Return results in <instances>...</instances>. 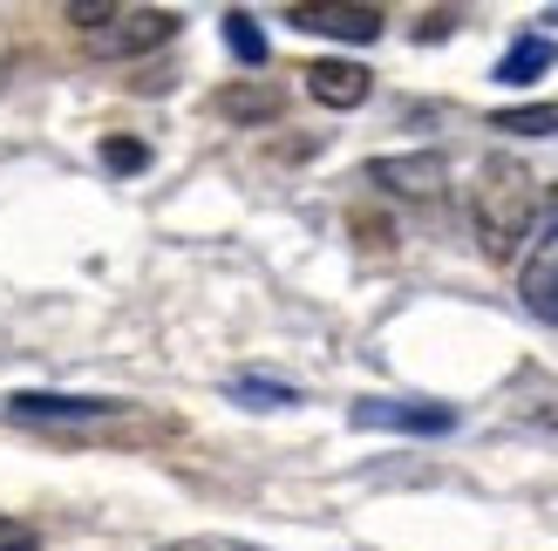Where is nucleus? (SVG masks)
<instances>
[{
  "mask_svg": "<svg viewBox=\"0 0 558 551\" xmlns=\"http://www.w3.org/2000/svg\"><path fill=\"white\" fill-rule=\"evenodd\" d=\"M232 395H239L245 408H293V402H300V389H287V381H266V375H239Z\"/></svg>",
  "mask_w": 558,
  "mask_h": 551,
  "instance_id": "nucleus-13",
  "label": "nucleus"
},
{
  "mask_svg": "<svg viewBox=\"0 0 558 551\" xmlns=\"http://www.w3.org/2000/svg\"><path fill=\"white\" fill-rule=\"evenodd\" d=\"M157 551H259L245 538H178V544H157Z\"/></svg>",
  "mask_w": 558,
  "mask_h": 551,
  "instance_id": "nucleus-16",
  "label": "nucleus"
},
{
  "mask_svg": "<svg viewBox=\"0 0 558 551\" xmlns=\"http://www.w3.org/2000/svg\"><path fill=\"white\" fill-rule=\"evenodd\" d=\"M470 232H477V253L497 266H511L538 238V177L518 157L497 150L477 163V177H470Z\"/></svg>",
  "mask_w": 558,
  "mask_h": 551,
  "instance_id": "nucleus-1",
  "label": "nucleus"
},
{
  "mask_svg": "<svg viewBox=\"0 0 558 551\" xmlns=\"http://www.w3.org/2000/svg\"><path fill=\"white\" fill-rule=\"evenodd\" d=\"M69 21L82 27V48L102 54V62H136L178 35V14L171 8H69Z\"/></svg>",
  "mask_w": 558,
  "mask_h": 551,
  "instance_id": "nucleus-2",
  "label": "nucleus"
},
{
  "mask_svg": "<svg viewBox=\"0 0 558 551\" xmlns=\"http://www.w3.org/2000/svg\"><path fill=\"white\" fill-rule=\"evenodd\" d=\"M354 429H402V436H450L457 429V408L442 402H396V395H368L348 408Z\"/></svg>",
  "mask_w": 558,
  "mask_h": 551,
  "instance_id": "nucleus-4",
  "label": "nucleus"
},
{
  "mask_svg": "<svg viewBox=\"0 0 558 551\" xmlns=\"http://www.w3.org/2000/svg\"><path fill=\"white\" fill-rule=\"evenodd\" d=\"M8 416H14V423H27V429L96 436V429L130 423V402H109V395H8Z\"/></svg>",
  "mask_w": 558,
  "mask_h": 551,
  "instance_id": "nucleus-3",
  "label": "nucleus"
},
{
  "mask_svg": "<svg viewBox=\"0 0 558 551\" xmlns=\"http://www.w3.org/2000/svg\"><path fill=\"white\" fill-rule=\"evenodd\" d=\"M524 416H532L538 429H558V395H538L532 408H524Z\"/></svg>",
  "mask_w": 558,
  "mask_h": 551,
  "instance_id": "nucleus-17",
  "label": "nucleus"
},
{
  "mask_svg": "<svg viewBox=\"0 0 558 551\" xmlns=\"http://www.w3.org/2000/svg\"><path fill=\"white\" fill-rule=\"evenodd\" d=\"M211 109L226 123H245V130H259V123H279V109H287V96L272 89V82H232V89H218Z\"/></svg>",
  "mask_w": 558,
  "mask_h": 551,
  "instance_id": "nucleus-9",
  "label": "nucleus"
},
{
  "mask_svg": "<svg viewBox=\"0 0 558 551\" xmlns=\"http://www.w3.org/2000/svg\"><path fill=\"white\" fill-rule=\"evenodd\" d=\"M287 21L300 35H333V41H375L388 27L381 8H348V0H300V8H287Z\"/></svg>",
  "mask_w": 558,
  "mask_h": 551,
  "instance_id": "nucleus-5",
  "label": "nucleus"
},
{
  "mask_svg": "<svg viewBox=\"0 0 558 551\" xmlns=\"http://www.w3.org/2000/svg\"><path fill=\"white\" fill-rule=\"evenodd\" d=\"M368 184L396 191V198H436L442 184H450V163L436 150H409V157H375L368 163Z\"/></svg>",
  "mask_w": 558,
  "mask_h": 551,
  "instance_id": "nucleus-6",
  "label": "nucleus"
},
{
  "mask_svg": "<svg viewBox=\"0 0 558 551\" xmlns=\"http://www.w3.org/2000/svg\"><path fill=\"white\" fill-rule=\"evenodd\" d=\"M102 163H109L117 177H130V171H144V163H150V150L136 144V136H109V144H102Z\"/></svg>",
  "mask_w": 558,
  "mask_h": 551,
  "instance_id": "nucleus-14",
  "label": "nucleus"
},
{
  "mask_svg": "<svg viewBox=\"0 0 558 551\" xmlns=\"http://www.w3.org/2000/svg\"><path fill=\"white\" fill-rule=\"evenodd\" d=\"M0 551H41V531L35 525H21V517L0 511Z\"/></svg>",
  "mask_w": 558,
  "mask_h": 551,
  "instance_id": "nucleus-15",
  "label": "nucleus"
},
{
  "mask_svg": "<svg viewBox=\"0 0 558 551\" xmlns=\"http://www.w3.org/2000/svg\"><path fill=\"white\" fill-rule=\"evenodd\" d=\"M551 62H558V48H551L545 35H518V41L505 48V62H497V82H511V89H524V82H538Z\"/></svg>",
  "mask_w": 558,
  "mask_h": 551,
  "instance_id": "nucleus-10",
  "label": "nucleus"
},
{
  "mask_svg": "<svg viewBox=\"0 0 558 551\" xmlns=\"http://www.w3.org/2000/svg\"><path fill=\"white\" fill-rule=\"evenodd\" d=\"M226 48L239 54L245 69H259V62H266V35H259V21L245 14V8H232V14H226Z\"/></svg>",
  "mask_w": 558,
  "mask_h": 551,
  "instance_id": "nucleus-12",
  "label": "nucleus"
},
{
  "mask_svg": "<svg viewBox=\"0 0 558 551\" xmlns=\"http://www.w3.org/2000/svg\"><path fill=\"white\" fill-rule=\"evenodd\" d=\"M375 89V75L361 62H314L306 69V96H314L320 109H361Z\"/></svg>",
  "mask_w": 558,
  "mask_h": 551,
  "instance_id": "nucleus-8",
  "label": "nucleus"
},
{
  "mask_svg": "<svg viewBox=\"0 0 558 551\" xmlns=\"http://www.w3.org/2000/svg\"><path fill=\"white\" fill-rule=\"evenodd\" d=\"M518 293H524V307H532L545 327H558V225H545L532 238V253H524V266H518Z\"/></svg>",
  "mask_w": 558,
  "mask_h": 551,
  "instance_id": "nucleus-7",
  "label": "nucleus"
},
{
  "mask_svg": "<svg viewBox=\"0 0 558 551\" xmlns=\"http://www.w3.org/2000/svg\"><path fill=\"white\" fill-rule=\"evenodd\" d=\"M490 130H505V136H551L558 130V102H524V109H497Z\"/></svg>",
  "mask_w": 558,
  "mask_h": 551,
  "instance_id": "nucleus-11",
  "label": "nucleus"
}]
</instances>
